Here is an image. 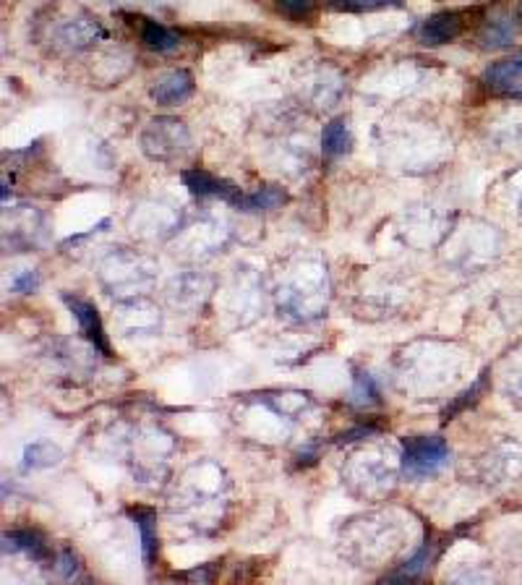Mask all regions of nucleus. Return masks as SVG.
I'll return each instance as SVG.
<instances>
[{
    "mask_svg": "<svg viewBox=\"0 0 522 585\" xmlns=\"http://www.w3.org/2000/svg\"><path fill=\"white\" fill-rule=\"evenodd\" d=\"M520 22H522V3H520Z\"/></svg>",
    "mask_w": 522,
    "mask_h": 585,
    "instance_id": "obj_22",
    "label": "nucleus"
},
{
    "mask_svg": "<svg viewBox=\"0 0 522 585\" xmlns=\"http://www.w3.org/2000/svg\"><path fill=\"white\" fill-rule=\"evenodd\" d=\"M3 551L5 555H26L35 562H48L50 549L45 538L37 531H9L3 533Z\"/></svg>",
    "mask_w": 522,
    "mask_h": 585,
    "instance_id": "obj_8",
    "label": "nucleus"
},
{
    "mask_svg": "<svg viewBox=\"0 0 522 585\" xmlns=\"http://www.w3.org/2000/svg\"><path fill=\"white\" fill-rule=\"evenodd\" d=\"M462 27H465L462 14H457V11H439V14L428 16L418 27V40L428 45V48H439V45L455 42L462 35Z\"/></svg>",
    "mask_w": 522,
    "mask_h": 585,
    "instance_id": "obj_7",
    "label": "nucleus"
},
{
    "mask_svg": "<svg viewBox=\"0 0 522 585\" xmlns=\"http://www.w3.org/2000/svg\"><path fill=\"white\" fill-rule=\"evenodd\" d=\"M483 84L488 92L507 97V100H522V50L492 63L483 71Z\"/></svg>",
    "mask_w": 522,
    "mask_h": 585,
    "instance_id": "obj_3",
    "label": "nucleus"
},
{
    "mask_svg": "<svg viewBox=\"0 0 522 585\" xmlns=\"http://www.w3.org/2000/svg\"><path fill=\"white\" fill-rule=\"evenodd\" d=\"M194 89H196L194 76L188 74V71L175 69V71H167V74L157 76L152 89H149V97H152L157 105L173 108V105H181V102H186L188 97L194 95Z\"/></svg>",
    "mask_w": 522,
    "mask_h": 585,
    "instance_id": "obj_6",
    "label": "nucleus"
},
{
    "mask_svg": "<svg viewBox=\"0 0 522 585\" xmlns=\"http://www.w3.org/2000/svg\"><path fill=\"white\" fill-rule=\"evenodd\" d=\"M183 184H186L188 191L194 194V197H212V199H222L227 201V204L240 207V201H244L246 194L240 191V188H235L233 184H227V181L217 178V175L199 171V167H194V171H183L181 173Z\"/></svg>",
    "mask_w": 522,
    "mask_h": 585,
    "instance_id": "obj_5",
    "label": "nucleus"
},
{
    "mask_svg": "<svg viewBox=\"0 0 522 585\" xmlns=\"http://www.w3.org/2000/svg\"><path fill=\"white\" fill-rule=\"evenodd\" d=\"M139 35L141 42L147 45L149 50H157V53H170V50L178 48V35L170 32L167 27H162V24L152 22V18H139Z\"/></svg>",
    "mask_w": 522,
    "mask_h": 585,
    "instance_id": "obj_12",
    "label": "nucleus"
},
{
    "mask_svg": "<svg viewBox=\"0 0 522 585\" xmlns=\"http://www.w3.org/2000/svg\"><path fill=\"white\" fill-rule=\"evenodd\" d=\"M449 463V447L442 437H410L402 441V476L423 481L436 476Z\"/></svg>",
    "mask_w": 522,
    "mask_h": 585,
    "instance_id": "obj_1",
    "label": "nucleus"
},
{
    "mask_svg": "<svg viewBox=\"0 0 522 585\" xmlns=\"http://www.w3.org/2000/svg\"><path fill=\"white\" fill-rule=\"evenodd\" d=\"M400 0H326L332 11H348V14H363V11H378L397 5Z\"/></svg>",
    "mask_w": 522,
    "mask_h": 585,
    "instance_id": "obj_18",
    "label": "nucleus"
},
{
    "mask_svg": "<svg viewBox=\"0 0 522 585\" xmlns=\"http://www.w3.org/2000/svg\"><path fill=\"white\" fill-rule=\"evenodd\" d=\"M52 568H55L58 575L65 577V581H74V577H78V559L74 557V551H69V549L58 555Z\"/></svg>",
    "mask_w": 522,
    "mask_h": 585,
    "instance_id": "obj_20",
    "label": "nucleus"
},
{
    "mask_svg": "<svg viewBox=\"0 0 522 585\" xmlns=\"http://www.w3.org/2000/svg\"><path fill=\"white\" fill-rule=\"evenodd\" d=\"M274 5H277L279 14L293 18V22H306L316 11L319 0H274Z\"/></svg>",
    "mask_w": 522,
    "mask_h": 585,
    "instance_id": "obj_19",
    "label": "nucleus"
},
{
    "mask_svg": "<svg viewBox=\"0 0 522 585\" xmlns=\"http://www.w3.org/2000/svg\"><path fill=\"white\" fill-rule=\"evenodd\" d=\"M350 128H348V121L345 119H332L330 123L324 126L322 132V152L324 158L330 160H337L343 158V154L350 152Z\"/></svg>",
    "mask_w": 522,
    "mask_h": 585,
    "instance_id": "obj_11",
    "label": "nucleus"
},
{
    "mask_svg": "<svg viewBox=\"0 0 522 585\" xmlns=\"http://www.w3.org/2000/svg\"><path fill=\"white\" fill-rule=\"evenodd\" d=\"M63 460V452L58 450L50 441H35V445L26 447L24 452V465L26 468H50L58 465Z\"/></svg>",
    "mask_w": 522,
    "mask_h": 585,
    "instance_id": "obj_16",
    "label": "nucleus"
},
{
    "mask_svg": "<svg viewBox=\"0 0 522 585\" xmlns=\"http://www.w3.org/2000/svg\"><path fill=\"white\" fill-rule=\"evenodd\" d=\"M488 385H492V369H483L478 379H475L473 385H470V387L465 389V393L457 395V398H455L452 402H449L447 408H444V413H442V415H444V421H452L455 415H460L462 411H468V408H473L475 402L481 400V395L486 393Z\"/></svg>",
    "mask_w": 522,
    "mask_h": 585,
    "instance_id": "obj_13",
    "label": "nucleus"
},
{
    "mask_svg": "<svg viewBox=\"0 0 522 585\" xmlns=\"http://www.w3.org/2000/svg\"><path fill=\"white\" fill-rule=\"evenodd\" d=\"M514 37H518V24H514V18L499 16V18H488V22L483 24L478 40L483 48L499 50V48H509V45L514 42Z\"/></svg>",
    "mask_w": 522,
    "mask_h": 585,
    "instance_id": "obj_10",
    "label": "nucleus"
},
{
    "mask_svg": "<svg viewBox=\"0 0 522 585\" xmlns=\"http://www.w3.org/2000/svg\"><path fill=\"white\" fill-rule=\"evenodd\" d=\"M191 149V134L175 119H154L141 134V152L149 160L170 162L178 160Z\"/></svg>",
    "mask_w": 522,
    "mask_h": 585,
    "instance_id": "obj_2",
    "label": "nucleus"
},
{
    "mask_svg": "<svg viewBox=\"0 0 522 585\" xmlns=\"http://www.w3.org/2000/svg\"><path fill=\"white\" fill-rule=\"evenodd\" d=\"M434 557H436V544H426L413 559H408V562H405L400 570L391 572L389 581H402V577H418L423 570L428 568L431 562H434Z\"/></svg>",
    "mask_w": 522,
    "mask_h": 585,
    "instance_id": "obj_17",
    "label": "nucleus"
},
{
    "mask_svg": "<svg viewBox=\"0 0 522 585\" xmlns=\"http://www.w3.org/2000/svg\"><path fill=\"white\" fill-rule=\"evenodd\" d=\"M63 303L69 307L71 314H74V320L78 322V329H82V335L87 337L91 346L100 350L102 356H113V350H110L108 335H104L102 320H100V314H97L95 303L87 301V298L71 296V292H63Z\"/></svg>",
    "mask_w": 522,
    "mask_h": 585,
    "instance_id": "obj_4",
    "label": "nucleus"
},
{
    "mask_svg": "<svg viewBox=\"0 0 522 585\" xmlns=\"http://www.w3.org/2000/svg\"><path fill=\"white\" fill-rule=\"evenodd\" d=\"M136 528H139L141 538V557L147 568H152V562L160 555V538H157V518L152 510H130Z\"/></svg>",
    "mask_w": 522,
    "mask_h": 585,
    "instance_id": "obj_9",
    "label": "nucleus"
},
{
    "mask_svg": "<svg viewBox=\"0 0 522 585\" xmlns=\"http://www.w3.org/2000/svg\"><path fill=\"white\" fill-rule=\"evenodd\" d=\"M39 285V277L35 275V272H24V275H18L16 279L11 283V290L13 292H32L37 290Z\"/></svg>",
    "mask_w": 522,
    "mask_h": 585,
    "instance_id": "obj_21",
    "label": "nucleus"
},
{
    "mask_svg": "<svg viewBox=\"0 0 522 585\" xmlns=\"http://www.w3.org/2000/svg\"><path fill=\"white\" fill-rule=\"evenodd\" d=\"M352 402H356L358 408H374L382 402L374 376L369 372H358V369L352 372Z\"/></svg>",
    "mask_w": 522,
    "mask_h": 585,
    "instance_id": "obj_14",
    "label": "nucleus"
},
{
    "mask_svg": "<svg viewBox=\"0 0 522 585\" xmlns=\"http://www.w3.org/2000/svg\"><path fill=\"white\" fill-rule=\"evenodd\" d=\"M285 199H287L285 191H279V188H274V186H264V188H259V191L246 194L238 210H244V212H266V210H274V207L283 204Z\"/></svg>",
    "mask_w": 522,
    "mask_h": 585,
    "instance_id": "obj_15",
    "label": "nucleus"
}]
</instances>
